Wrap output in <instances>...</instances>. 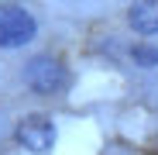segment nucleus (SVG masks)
<instances>
[{"mask_svg": "<svg viewBox=\"0 0 158 155\" xmlns=\"http://www.w3.org/2000/svg\"><path fill=\"white\" fill-rule=\"evenodd\" d=\"M35 38V17L17 4H0V48H21Z\"/></svg>", "mask_w": 158, "mask_h": 155, "instance_id": "nucleus-1", "label": "nucleus"}, {"mask_svg": "<svg viewBox=\"0 0 158 155\" xmlns=\"http://www.w3.org/2000/svg\"><path fill=\"white\" fill-rule=\"evenodd\" d=\"M24 76H28V83L35 93H59L65 83H69V72L59 59H48V55H38L28 62V69H24Z\"/></svg>", "mask_w": 158, "mask_h": 155, "instance_id": "nucleus-2", "label": "nucleus"}, {"mask_svg": "<svg viewBox=\"0 0 158 155\" xmlns=\"http://www.w3.org/2000/svg\"><path fill=\"white\" fill-rule=\"evenodd\" d=\"M17 141L24 148H31V152H45V148H52V141H55V124H52L48 117H28L17 127Z\"/></svg>", "mask_w": 158, "mask_h": 155, "instance_id": "nucleus-3", "label": "nucleus"}, {"mask_svg": "<svg viewBox=\"0 0 158 155\" xmlns=\"http://www.w3.org/2000/svg\"><path fill=\"white\" fill-rule=\"evenodd\" d=\"M131 24L141 35H155L158 31V4H134L131 7Z\"/></svg>", "mask_w": 158, "mask_h": 155, "instance_id": "nucleus-4", "label": "nucleus"}, {"mask_svg": "<svg viewBox=\"0 0 158 155\" xmlns=\"http://www.w3.org/2000/svg\"><path fill=\"white\" fill-rule=\"evenodd\" d=\"M134 62L138 66H158V48H148V45H134Z\"/></svg>", "mask_w": 158, "mask_h": 155, "instance_id": "nucleus-5", "label": "nucleus"}]
</instances>
